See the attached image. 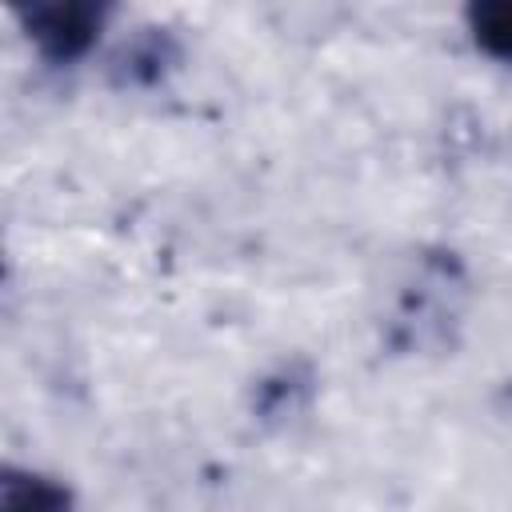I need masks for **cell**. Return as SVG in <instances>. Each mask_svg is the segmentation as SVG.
Segmentation results:
<instances>
[{
	"mask_svg": "<svg viewBox=\"0 0 512 512\" xmlns=\"http://www.w3.org/2000/svg\"><path fill=\"white\" fill-rule=\"evenodd\" d=\"M176 60V44L160 32V28H148L124 56H120V76L128 84H152L168 72V64Z\"/></svg>",
	"mask_w": 512,
	"mask_h": 512,
	"instance_id": "obj_4",
	"label": "cell"
},
{
	"mask_svg": "<svg viewBox=\"0 0 512 512\" xmlns=\"http://www.w3.org/2000/svg\"><path fill=\"white\" fill-rule=\"evenodd\" d=\"M108 12L104 0H32L16 8V20L48 64H76L104 32Z\"/></svg>",
	"mask_w": 512,
	"mask_h": 512,
	"instance_id": "obj_1",
	"label": "cell"
},
{
	"mask_svg": "<svg viewBox=\"0 0 512 512\" xmlns=\"http://www.w3.org/2000/svg\"><path fill=\"white\" fill-rule=\"evenodd\" d=\"M464 20L484 56L512 64V0H476L468 4Z\"/></svg>",
	"mask_w": 512,
	"mask_h": 512,
	"instance_id": "obj_3",
	"label": "cell"
},
{
	"mask_svg": "<svg viewBox=\"0 0 512 512\" xmlns=\"http://www.w3.org/2000/svg\"><path fill=\"white\" fill-rule=\"evenodd\" d=\"M0 512H76V504L60 480L44 472H28V468H4Z\"/></svg>",
	"mask_w": 512,
	"mask_h": 512,
	"instance_id": "obj_2",
	"label": "cell"
}]
</instances>
